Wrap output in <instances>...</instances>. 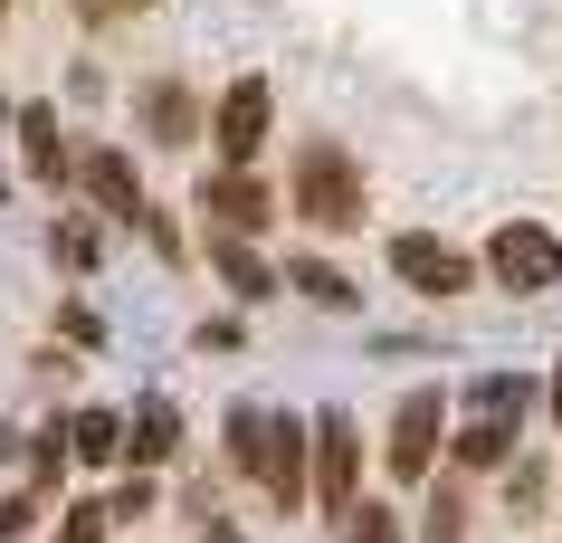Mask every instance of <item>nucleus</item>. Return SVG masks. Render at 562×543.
<instances>
[{"mask_svg":"<svg viewBox=\"0 0 562 543\" xmlns=\"http://www.w3.org/2000/svg\"><path fill=\"white\" fill-rule=\"evenodd\" d=\"M486 276H496L505 296H543V286H562V239L543 219H505L496 239H486Z\"/></svg>","mask_w":562,"mask_h":543,"instance_id":"obj_1","label":"nucleus"},{"mask_svg":"<svg viewBox=\"0 0 562 543\" xmlns=\"http://www.w3.org/2000/svg\"><path fill=\"white\" fill-rule=\"evenodd\" d=\"M296 211L315 219V229H353V219H362V172L334 144H315L296 162Z\"/></svg>","mask_w":562,"mask_h":543,"instance_id":"obj_2","label":"nucleus"},{"mask_svg":"<svg viewBox=\"0 0 562 543\" xmlns=\"http://www.w3.org/2000/svg\"><path fill=\"white\" fill-rule=\"evenodd\" d=\"M248 477H258L277 506H305V496H315V429L277 410V420H267V439H258V467H248Z\"/></svg>","mask_w":562,"mask_h":543,"instance_id":"obj_3","label":"nucleus"},{"mask_svg":"<svg viewBox=\"0 0 562 543\" xmlns=\"http://www.w3.org/2000/svg\"><path fill=\"white\" fill-rule=\"evenodd\" d=\"M353 477H362V439H353L344 410H325V420H315V506L353 514Z\"/></svg>","mask_w":562,"mask_h":543,"instance_id":"obj_4","label":"nucleus"},{"mask_svg":"<svg viewBox=\"0 0 562 543\" xmlns=\"http://www.w3.org/2000/svg\"><path fill=\"white\" fill-rule=\"evenodd\" d=\"M210 144H220V162H258V144H267V77H238V87L220 95Z\"/></svg>","mask_w":562,"mask_h":543,"instance_id":"obj_5","label":"nucleus"},{"mask_svg":"<svg viewBox=\"0 0 562 543\" xmlns=\"http://www.w3.org/2000/svg\"><path fill=\"white\" fill-rule=\"evenodd\" d=\"M201 201H210V219H220V229H267V219H277V191H267L248 162L210 172V181H201Z\"/></svg>","mask_w":562,"mask_h":543,"instance_id":"obj_6","label":"nucleus"},{"mask_svg":"<svg viewBox=\"0 0 562 543\" xmlns=\"http://www.w3.org/2000/svg\"><path fill=\"white\" fill-rule=\"evenodd\" d=\"M439 439H448V410H439V400H429V392L401 400V420H391V477H429Z\"/></svg>","mask_w":562,"mask_h":543,"instance_id":"obj_7","label":"nucleus"},{"mask_svg":"<svg viewBox=\"0 0 562 543\" xmlns=\"http://www.w3.org/2000/svg\"><path fill=\"white\" fill-rule=\"evenodd\" d=\"M391 268H401V286H419V296H458V286H468V258H458V248L448 239H391Z\"/></svg>","mask_w":562,"mask_h":543,"instance_id":"obj_8","label":"nucleus"},{"mask_svg":"<svg viewBox=\"0 0 562 543\" xmlns=\"http://www.w3.org/2000/svg\"><path fill=\"white\" fill-rule=\"evenodd\" d=\"M172 449H181V420H172V400H144V410H134V439H124V467L144 477V467H162Z\"/></svg>","mask_w":562,"mask_h":543,"instance_id":"obj_9","label":"nucleus"},{"mask_svg":"<svg viewBox=\"0 0 562 543\" xmlns=\"http://www.w3.org/2000/svg\"><path fill=\"white\" fill-rule=\"evenodd\" d=\"M77 172H87V191L105 201V211H124V219L144 211V191H134V172H124V152H87Z\"/></svg>","mask_w":562,"mask_h":543,"instance_id":"obj_10","label":"nucleus"},{"mask_svg":"<svg viewBox=\"0 0 562 543\" xmlns=\"http://www.w3.org/2000/svg\"><path fill=\"white\" fill-rule=\"evenodd\" d=\"M210 258H220V276H229L238 296H267V286H277V268H267L258 248H248V229H229V239L210 248Z\"/></svg>","mask_w":562,"mask_h":543,"instance_id":"obj_11","label":"nucleus"},{"mask_svg":"<svg viewBox=\"0 0 562 543\" xmlns=\"http://www.w3.org/2000/svg\"><path fill=\"white\" fill-rule=\"evenodd\" d=\"M20 152H30L38 181H67V144H58V124H48V105H30V115H20Z\"/></svg>","mask_w":562,"mask_h":543,"instance_id":"obj_12","label":"nucleus"},{"mask_svg":"<svg viewBox=\"0 0 562 543\" xmlns=\"http://www.w3.org/2000/svg\"><path fill=\"white\" fill-rule=\"evenodd\" d=\"M144 115H153L162 144H191V134H201V115H191V95H181V87H144Z\"/></svg>","mask_w":562,"mask_h":543,"instance_id":"obj_13","label":"nucleus"},{"mask_svg":"<svg viewBox=\"0 0 562 543\" xmlns=\"http://www.w3.org/2000/svg\"><path fill=\"white\" fill-rule=\"evenodd\" d=\"M505 449H515V420H486L476 410V429L458 439V467H505Z\"/></svg>","mask_w":562,"mask_h":543,"instance_id":"obj_14","label":"nucleus"},{"mask_svg":"<svg viewBox=\"0 0 562 543\" xmlns=\"http://www.w3.org/2000/svg\"><path fill=\"white\" fill-rule=\"evenodd\" d=\"M525 400H533V382H515V372L476 382V410H486V420H525Z\"/></svg>","mask_w":562,"mask_h":543,"instance_id":"obj_15","label":"nucleus"},{"mask_svg":"<svg viewBox=\"0 0 562 543\" xmlns=\"http://www.w3.org/2000/svg\"><path fill=\"white\" fill-rule=\"evenodd\" d=\"M124 449V429H115V410H87V420H77V457H87V467H105V457Z\"/></svg>","mask_w":562,"mask_h":543,"instance_id":"obj_16","label":"nucleus"},{"mask_svg":"<svg viewBox=\"0 0 562 543\" xmlns=\"http://www.w3.org/2000/svg\"><path fill=\"white\" fill-rule=\"evenodd\" d=\"M296 286H305L315 305H353V286H344L334 268H315V258H296Z\"/></svg>","mask_w":562,"mask_h":543,"instance_id":"obj_17","label":"nucleus"},{"mask_svg":"<svg viewBox=\"0 0 562 543\" xmlns=\"http://www.w3.org/2000/svg\"><path fill=\"white\" fill-rule=\"evenodd\" d=\"M344 543H401V524H391L382 506H353L344 514Z\"/></svg>","mask_w":562,"mask_h":543,"instance_id":"obj_18","label":"nucleus"},{"mask_svg":"<svg viewBox=\"0 0 562 543\" xmlns=\"http://www.w3.org/2000/svg\"><path fill=\"white\" fill-rule=\"evenodd\" d=\"M58 543H105V506H67Z\"/></svg>","mask_w":562,"mask_h":543,"instance_id":"obj_19","label":"nucleus"},{"mask_svg":"<svg viewBox=\"0 0 562 543\" xmlns=\"http://www.w3.org/2000/svg\"><path fill=\"white\" fill-rule=\"evenodd\" d=\"M58 258H67V268H95V229H87V219H67V229H58Z\"/></svg>","mask_w":562,"mask_h":543,"instance_id":"obj_20","label":"nucleus"},{"mask_svg":"<svg viewBox=\"0 0 562 543\" xmlns=\"http://www.w3.org/2000/svg\"><path fill=\"white\" fill-rule=\"evenodd\" d=\"M87 20H115V10H144V0H77Z\"/></svg>","mask_w":562,"mask_h":543,"instance_id":"obj_21","label":"nucleus"},{"mask_svg":"<svg viewBox=\"0 0 562 543\" xmlns=\"http://www.w3.org/2000/svg\"><path fill=\"white\" fill-rule=\"evenodd\" d=\"M201 543H238V534H229V524H210V534H201Z\"/></svg>","mask_w":562,"mask_h":543,"instance_id":"obj_22","label":"nucleus"},{"mask_svg":"<svg viewBox=\"0 0 562 543\" xmlns=\"http://www.w3.org/2000/svg\"><path fill=\"white\" fill-rule=\"evenodd\" d=\"M553 420H562V372H553Z\"/></svg>","mask_w":562,"mask_h":543,"instance_id":"obj_23","label":"nucleus"},{"mask_svg":"<svg viewBox=\"0 0 562 543\" xmlns=\"http://www.w3.org/2000/svg\"><path fill=\"white\" fill-rule=\"evenodd\" d=\"M0 10H10V0H0Z\"/></svg>","mask_w":562,"mask_h":543,"instance_id":"obj_24","label":"nucleus"}]
</instances>
